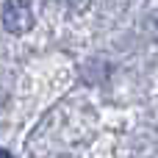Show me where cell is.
Masks as SVG:
<instances>
[{
  "label": "cell",
  "instance_id": "cell-1",
  "mask_svg": "<svg viewBox=\"0 0 158 158\" xmlns=\"http://www.w3.org/2000/svg\"><path fill=\"white\" fill-rule=\"evenodd\" d=\"M3 25L8 33H28L33 28V8L28 0H6L3 6Z\"/></svg>",
  "mask_w": 158,
  "mask_h": 158
},
{
  "label": "cell",
  "instance_id": "cell-2",
  "mask_svg": "<svg viewBox=\"0 0 158 158\" xmlns=\"http://www.w3.org/2000/svg\"><path fill=\"white\" fill-rule=\"evenodd\" d=\"M150 31H153V36L158 39V14L153 17V22H150Z\"/></svg>",
  "mask_w": 158,
  "mask_h": 158
}]
</instances>
